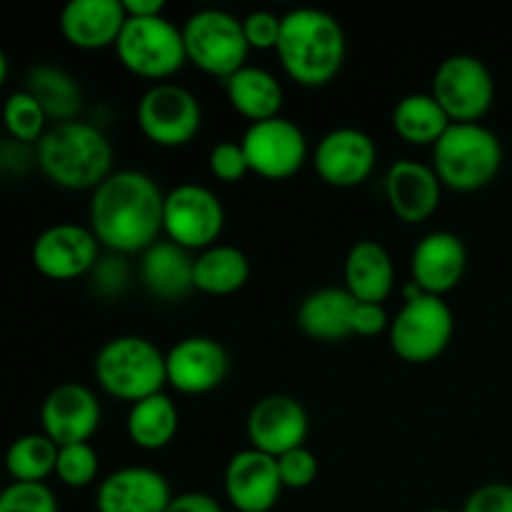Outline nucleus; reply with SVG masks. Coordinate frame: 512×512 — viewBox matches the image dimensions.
<instances>
[{
    "label": "nucleus",
    "instance_id": "1",
    "mask_svg": "<svg viewBox=\"0 0 512 512\" xmlns=\"http://www.w3.org/2000/svg\"><path fill=\"white\" fill-rule=\"evenodd\" d=\"M165 193L143 170H115L93 190L88 228L100 248L115 255H143L163 235Z\"/></svg>",
    "mask_w": 512,
    "mask_h": 512
},
{
    "label": "nucleus",
    "instance_id": "2",
    "mask_svg": "<svg viewBox=\"0 0 512 512\" xmlns=\"http://www.w3.org/2000/svg\"><path fill=\"white\" fill-rule=\"evenodd\" d=\"M280 65L293 83L323 88L343 70L348 40L338 18L318 8H295L283 15L278 40Z\"/></svg>",
    "mask_w": 512,
    "mask_h": 512
},
{
    "label": "nucleus",
    "instance_id": "3",
    "mask_svg": "<svg viewBox=\"0 0 512 512\" xmlns=\"http://www.w3.org/2000/svg\"><path fill=\"white\" fill-rule=\"evenodd\" d=\"M113 145L93 123L50 125L35 145V165L63 190H95L115 173Z\"/></svg>",
    "mask_w": 512,
    "mask_h": 512
},
{
    "label": "nucleus",
    "instance_id": "4",
    "mask_svg": "<svg viewBox=\"0 0 512 512\" xmlns=\"http://www.w3.org/2000/svg\"><path fill=\"white\" fill-rule=\"evenodd\" d=\"M93 370L100 390L128 405L153 398L168 385L165 353L143 335L110 338L95 355Z\"/></svg>",
    "mask_w": 512,
    "mask_h": 512
},
{
    "label": "nucleus",
    "instance_id": "5",
    "mask_svg": "<svg viewBox=\"0 0 512 512\" xmlns=\"http://www.w3.org/2000/svg\"><path fill=\"white\" fill-rule=\"evenodd\" d=\"M503 168V143L483 123H453L433 145V170L443 188L475 193L498 178Z\"/></svg>",
    "mask_w": 512,
    "mask_h": 512
},
{
    "label": "nucleus",
    "instance_id": "6",
    "mask_svg": "<svg viewBox=\"0 0 512 512\" xmlns=\"http://www.w3.org/2000/svg\"><path fill=\"white\" fill-rule=\"evenodd\" d=\"M185 58L205 75L225 80L248 65L250 45L243 20L218 8H205L183 23Z\"/></svg>",
    "mask_w": 512,
    "mask_h": 512
},
{
    "label": "nucleus",
    "instance_id": "7",
    "mask_svg": "<svg viewBox=\"0 0 512 512\" xmlns=\"http://www.w3.org/2000/svg\"><path fill=\"white\" fill-rule=\"evenodd\" d=\"M120 65L128 73L155 85L173 78L188 58H185L183 30L165 15L155 18H128L115 43Z\"/></svg>",
    "mask_w": 512,
    "mask_h": 512
},
{
    "label": "nucleus",
    "instance_id": "8",
    "mask_svg": "<svg viewBox=\"0 0 512 512\" xmlns=\"http://www.w3.org/2000/svg\"><path fill=\"white\" fill-rule=\"evenodd\" d=\"M455 335L453 308L438 295L405 300L390 320L388 340L393 353L410 365H428L448 350Z\"/></svg>",
    "mask_w": 512,
    "mask_h": 512
},
{
    "label": "nucleus",
    "instance_id": "9",
    "mask_svg": "<svg viewBox=\"0 0 512 512\" xmlns=\"http://www.w3.org/2000/svg\"><path fill=\"white\" fill-rule=\"evenodd\" d=\"M430 95L450 123H480L495 103V78L475 55H450L435 70Z\"/></svg>",
    "mask_w": 512,
    "mask_h": 512
},
{
    "label": "nucleus",
    "instance_id": "10",
    "mask_svg": "<svg viewBox=\"0 0 512 512\" xmlns=\"http://www.w3.org/2000/svg\"><path fill=\"white\" fill-rule=\"evenodd\" d=\"M225 228V208L218 195L198 183H183L165 193L163 235L170 243L203 253L218 245Z\"/></svg>",
    "mask_w": 512,
    "mask_h": 512
},
{
    "label": "nucleus",
    "instance_id": "11",
    "mask_svg": "<svg viewBox=\"0 0 512 512\" xmlns=\"http://www.w3.org/2000/svg\"><path fill=\"white\" fill-rule=\"evenodd\" d=\"M138 128L158 148H183L203 128L200 100L183 85H150L138 100Z\"/></svg>",
    "mask_w": 512,
    "mask_h": 512
},
{
    "label": "nucleus",
    "instance_id": "12",
    "mask_svg": "<svg viewBox=\"0 0 512 512\" xmlns=\"http://www.w3.org/2000/svg\"><path fill=\"white\" fill-rule=\"evenodd\" d=\"M240 145L248 158L250 173L265 180L293 178L310 158V145L303 128L283 115L248 125Z\"/></svg>",
    "mask_w": 512,
    "mask_h": 512
},
{
    "label": "nucleus",
    "instance_id": "13",
    "mask_svg": "<svg viewBox=\"0 0 512 512\" xmlns=\"http://www.w3.org/2000/svg\"><path fill=\"white\" fill-rule=\"evenodd\" d=\"M378 165V145L360 128H335L318 140L313 168L325 185L350 190L363 185Z\"/></svg>",
    "mask_w": 512,
    "mask_h": 512
},
{
    "label": "nucleus",
    "instance_id": "14",
    "mask_svg": "<svg viewBox=\"0 0 512 512\" xmlns=\"http://www.w3.org/2000/svg\"><path fill=\"white\" fill-rule=\"evenodd\" d=\"M310 433L308 410L293 395H265L250 408L245 435L250 448L280 458L295 448H303Z\"/></svg>",
    "mask_w": 512,
    "mask_h": 512
},
{
    "label": "nucleus",
    "instance_id": "15",
    "mask_svg": "<svg viewBox=\"0 0 512 512\" xmlns=\"http://www.w3.org/2000/svg\"><path fill=\"white\" fill-rule=\"evenodd\" d=\"M33 265L48 280H78L100 260V243L88 225L58 223L45 228L33 243Z\"/></svg>",
    "mask_w": 512,
    "mask_h": 512
},
{
    "label": "nucleus",
    "instance_id": "16",
    "mask_svg": "<svg viewBox=\"0 0 512 512\" xmlns=\"http://www.w3.org/2000/svg\"><path fill=\"white\" fill-rule=\"evenodd\" d=\"M168 385L183 395H208L225 383L230 370L228 350L208 335L178 340L165 353Z\"/></svg>",
    "mask_w": 512,
    "mask_h": 512
},
{
    "label": "nucleus",
    "instance_id": "17",
    "mask_svg": "<svg viewBox=\"0 0 512 512\" xmlns=\"http://www.w3.org/2000/svg\"><path fill=\"white\" fill-rule=\"evenodd\" d=\"M103 420L98 395L80 383H63L45 395L40 405V428L58 448L90 443Z\"/></svg>",
    "mask_w": 512,
    "mask_h": 512
},
{
    "label": "nucleus",
    "instance_id": "18",
    "mask_svg": "<svg viewBox=\"0 0 512 512\" xmlns=\"http://www.w3.org/2000/svg\"><path fill=\"white\" fill-rule=\"evenodd\" d=\"M225 498L238 512H270L283 495L278 460L245 448L225 465Z\"/></svg>",
    "mask_w": 512,
    "mask_h": 512
},
{
    "label": "nucleus",
    "instance_id": "19",
    "mask_svg": "<svg viewBox=\"0 0 512 512\" xmlns=\"http://www.w3.org/2000/svg\"><path fill=\"white\" fill-rule=\"evenodd\" d=\"M385 198L398 220L420 225L433 218L443 200V183L433 165L420 160H395L385 173Z\"/></svg>",
    "mask_w": 512,
    "mask_h": 512
},
{
    "label": "nucleus",
    "instance_id": "20",
    "mask_svg": "<svg viewBox=\"0 0 512 512\" xmlns=\"http://www.w3.org/2000/svg\"><path fill=\"white\" fill-rule=\"evenodd\" d=\"M468 268V248L463 238L450 230L428 233L413 250L410 258V280L425 295H448L463 280Z\"/></svg>",
    "mask_w": 512,
    "mask_h": 512
},
{
    "label": "nucleus",
    "instance_id": "21",
    "mask_svg": "<svg viewBox=\"0 0 512 512\" xmlns=\"http://www.w3.org/2000/svg\"><path fill=\"white\" fill-rule=\"evenodd\" d=\"M173 490L163 473L145 465H130L100 480L95 493L98 512H165Z\"/></svg>",
    "mask_w": 512,
    "mask_h": 512
},
{
    "label": "nucleus",
    "instance_id": "22",
    "mask_svg": "<svg viewBox=\"0 0 512 512\" xmlns=\"http://www.w3.org/2000/svg\"><path fill=\"white\" fill-rule=\"evenodd\" d=\"M125 20L123 0H73L60 13V33L78 50L115 48Z\"/></svg>",
    "mask_w": 512,
    "mask_h": 512
},
{
    "label": "nucleus",
    "instance_id": "23",
    "mask_svg": "<svg viewBox=\"0 0 512 512\" xmlns=\"http://www.w3.org/2000/svg\"><path fill=\"white\" fill-rule=\"evenodd\" d=\"M193 270L195 255L190 250L170 240H158L140 255L138 278L153 298L175 303V300L188 298L195 290Z\"/></svg>",
    "mask_w": 512,
    "mask_h": 512
},
{
    "label": "nucleus",
    "instance_id": "24",
    "mask_svg": "<svg viewBox=\"0 0 512 512\" xmlns=\"http://www.w3.org/2000/svg\"><path fill=\"white\" fill-rule=\"evenodd\" d=\"M358 300L345 288H320L300 303L298 328L315 343H340L353 335V310Z\"/></svg>",
    "mask_w": 512,
    "mask_h": 512
},
{
    "label": "nucleus",
    "instance_id": "25",
    "mask_svg": "<svg viewBox=\"0 0 512 512\" xmlns=\"http://www.w3.org/2000/svg\"><path fill=\"white\" fill-rule=\"evenodd\" d=\"M345 290L358 303H378L393 295L395 265L388 250L375 240H358L345 258Z\"/></svg>",
    "mask_w": 512,
    "mask_h": 512
},
{
    "label": "nucleus",
    "instance_id": "26",
    "mask_svg": "<svg viewBox=\"0 0 512 512\" xmlns=\"http://www.w3.org/2000/svg\"><path fill=\"white\" fill-rule=\"evenodd\" d=\"M225 95H228L230 108L245 120L263 123V120L278 118L283 110V85L270 70L258 68V65H245L238 73L223 80Z\"/></svg>",
    "mask_w": 512,
    "mask_h": 512
},
{
    "label": "nucleus",
    "instance_id": "27",
    "mask_svg": "<svg viewBox=\"0 0 512 512\" xmlns=\"http://www.w3.org/2000/svg\"><path fill=\"white\" fill-rule=\"evenodd\" d=\"M248 280L250 260L235 245L218 243L195 255L193 283L198 293L223 298V295H233L243 290Z\"/></svg>",
    "mask_w": 512,
    "mask_h": 512
},
{
    "label": "nucleus",
    "instance_id": "28",
    "mask_svg": "<svg viewBox=\"0 0 512 512\" xmlns=\"http://www.w3.org/2000/svg\"><path fill=\"white\" fill-rule=\"evenodd\" d=\"M178 428V405L165 393H158L153 398H145L140 403L130 405L128 420H125L130 443L140 450H148V453L168 448L175 440V435H178Z\"/></svg>",
    "mask_w": 512,
    "mask_h": 512
},
{
    "label": "nucleus",
    "instance_id": "29",
    "mask_svg": "<svg viewBox=\"0 0 512 512\" xmlns=\"http://www.w3.org/2000/svg\"><path fill=\"white\" fill-rule=\"evenodd\" d=\"M23 90L38 100L53 125L73 123L83 110V90L78 80L55 65H35L25 78Z\"/></svg>",
    "mask_w": 512,
    "mask_h": 512
},
{
    "label": "nucleus",
    "instance_id": "30",
    "mask_svg": "<svg viewBox=\"0 0 512 512\" xmlns=\"http://www.w3.org/2000/svg\"><path fill=\"white\" fill-rule=\"evenodd\" d=\"M450 125H453L450 118L430 93L405 95L393 110V130L398 138L418 148H425V145L433 148Z\"/></svg>",
    "mask_w": 512,
    "mask_h": 512
},
{
    "label": "nucleus",
    "instance_id": "31",
    "mask_svg": "<svg viewBox=\"0 0 512 512\" xmlns=\"http://www.w3.org/2000/svg\"><path fill=\"white\" fill-rule=\"evenodd\" d=\"M58 445L43 433L20 435L5 453V470L13 483H45L55 475Z\"/></svg>",
    "mask_w": 512,
    "mask_h": 512
},
{
    "label": "nucleus",
    "instance_id": "32",
    "mask_svg": "<svg viewBox=\"0 0 512 512\" xmlns=\"http://www.w3.org/2000/svg\"><path fill=\"white\" fill-rule=\"evenodd\" d=\"M3 128L8 138L18 143L38 145V140L48 133L50 120L28 90H15L3 103Z\"/></svg>",
    "mask_w": 512,
    "mask_h": 512
},
{
    "label": "nucleus",
    "instance_id": "33",
    "mask_svg": "<svg viewBox=\"0 0 512 512\" xmlns=\"http://www.w3.org/2000/svg\"><path fill=\"white\" fill-rule=\"evenodd\" d=\"M100 473V455L90 443H75L58 448L55 478L65 488H88Z\"/></svg>",
    "mask_w": 512,
    "mask_h": 512
},
{
    "label": "nucleus",
    "instance_id": "34",
    "mask_svg": "<svg viewBox=\"0 0 512 512\" xmlns=\"http://www.w3.org/2000/svg\"><path fill=\"white\" fill-rule=\"evenodd\" d=\"M0 512H60L45 483H10L0 490Z\"/></svg>",
    "mask_w": 512,
    "mask_h": 512
},
{
    "label": "nucleus",
    "instance_id": "35",
    "mask_svg": "<svg viewBox=\"0 0 512 512\" xmlns=\"http://www.w3.org/2000/svg\"><path fill=\"white\" fill-rule=\"evenodd\" d=\"M130 280H133V273H130V263L125 260V255H100L95 268L90 270V283L100 298H120L128 290Z\"/></svg>",
    "mask_w": 512,
    "mask_h": 512
},
{
    "label": "nucleus",
    "instance_id": "36",
    "mask_svg": "<svg viewBox=\"0 0 512 512\" xmlns=\"http://www.w3.org/2000/svg\"><path fill=\"white\" fill-rule=\"evenodd\" d=\"M275 460H278V473L285 490H305L318 478V458L305 445L303 448L290 450V453L280 455Z\"/></svg>",
    "mask_w": 512,
    "mask_h": 512
},
{
    "label": "nucleus",
    "instance_id": "37",
    "mask_svg": "<svg viewBox=\"0 0 512 512\" xmlns=\"http://www.w3.org/2000/svg\"><path fill=\"white\" fill-rule=\"evenodd\" d=\"M208 168L210 175H213L215 180H220V183H240V180L250 173L243 145L235 143V140H223V143L210 148Z\"/></svg>",
    "mask_w": 512,
    "mask_h": 512
},
{
    "label": "nucleus",
    "instance_id": "38",
    "mask_svg": "<svg viewBox=\"0 0 512 512\" xmlns=\"http://www.w3.org/2000/svg\"><path fill=\"white\" fill-rule=\"evenodd\" d=\"M280 25L283 15H275L270 10H253L243 18V33L250 50H275L280 40Z\"/></svg>",
    "mask_w": 512,
    "mask_h": 512
},
{
    "label": "nucleus",
    "instance_id": "39",
    "mask_svg": "<svg viewBox=\"0 0 512 512\" xmlns=\"http://www.w3.org/2000/svg\"><path fill=\"white\" fill-rule=\"evenodd\" d=\"M460 512H512V485L488 483L468 495Z\"/></svg>",
    "mask_w": 512,
    "mask_h": 512
},
{
    "label": "nucleus",
    "instance_id": "40",
    "mask_svg": "<svg viewBox=\"0 0 512 512\" xmlns=\"http://www.w3.org/2000/svg\"><path fill=\"white\" fill-rule=\"evenodd\" d=\"M390 315L383 305L378 303H355L353 310V335L363 338H375L380 333L390 330Z\"/></svg>",
    "mask_w": 512,
    "mask_h": 512
},
{
    "label": "nucleus",
    "instance_id": "41",
    "mask_svg": "<svg viewBox=\"0 0 512 512\" xmlns=\"http://www.w3.org/2000/svg\"><path fill=\"white\" fill-rule=\"evenodd\" d=\"M165 512H223V505H220L213 495L190 490V493L173 495V500H170Z\"/></svg>",
    "mask_w": 512,
    "mask_h": 512
},
{
    "label": "nucleus",
    "instance_id": "42",
    "mask_svg": "<svg viewBox=\"0 0 512 512\" xmlns=\"http://www.w3.org/2000/svg\"><path fill=\"white\" fill-rule=\"evenodd\" d=\"M123 10L128 18H155L165 15L163 0H123Z\"/></svg>",
    "mask_w": 512,
    "mask_h": 512
},
{
    "label": "nucleus",
    "instance_id": "43",
    "mask_svg": "<svg viewBox=\"0 0 512 512\" xmlns=\"http://www.w3.org/2000/svg\"><path fill=\"white\" fill-rule=\"evenodd\" d=\"M8 70H10V65H8V55H5V53H3V48H0V88H3L5 80H8Z\"/></svg>",
    "mask_w": 512,
    "mask_h": 512
},
{
    "label": "nucleus",
    "instance_id": "44",
    "mask_svg": "<svg viewBox=\"0 0 512 512\" xmlns=\"http://www.w3.org/2000/svg\"><path fill=\"white\" fill-rule=\"evenodd\" d=\"M428 512H455V510H448V508H435V510H428Z\"/></svg>",
    "mask_w": 512,
    "mask_h": 512
}]
</instances>
